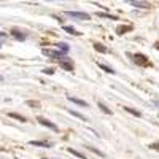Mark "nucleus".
<instances>
[{
  "label": "nucleus",
  "instance_id": "nucleus-20",
  "mask_svg": "<svg viewBox=\"0 0 159 159\" xmlns=\"http://www.w3.org/2000/svg\"><path fill=\"white\" fill-rule=\"evenodd\" d=\"M94 48H96L99 53H107V48H105L104 45H100V43H94Z\"/></svg>",
  "mask_w": 159,
  "mask_h": 159
},
{
  "label": "nucleus",
  "instance_id": "nucleus-24",
  "mask_svg": "<svg viewBox=\"0 0 159 159\" xmlns=\"http://www.w3.org/2000/svg\"><path fill=\"white\" fill-rule=\"evenodd\" d=\"M43 73H46V75H53V73H54V69H45Z\"/></svg>",
  "mask_w": 159,
  "mask_h": 159
},
{
  "label": "nucleus",
  "instance_id": "nucleus-11",
  "mask_svg": "<svg viewBox=\"0 0 159 159\" xmlns=\"http://www.w3.org/2000/svg\"><path fill=\"white\" fill-rule=\"evenodd\" d=\"M131 26H119V27L116 29V34L118 35H123V34H126V30H131Z\"/></svg>",
  "mask_w": 159,
  "mask_h": 159
},
{
  "label": "nucleus",
  "instance_id": "nucleus-9",
  "mask_svg": "<svg viewBox=\"0 0 159 159\" xmlns=\"http://www.w3.org/2000/svg\"><path fill=\"white\" fill-rule=\"evenodd\" d=\"M30 145H34V146H43V148H51L53 143H49V142H37V140H32Z\"/></svg>",
  "mask_w": 159,
  "mask_h": 159
},
{
  "label": "nucleus",
  "instance_id": "nucleus-5",
  "mask_svg": "<svg viewBox=\"0 0 159 159\" xmlns=\"http://www.w3.org/2000/svg\"><path fill=\"white\" fill-rule=\"evenodd\" d=\"M11 35H13L16 40H19V42H22V40H26V38L29 37L27 32H21L19 29H13V30H11Z\"/></svg>",
  "mask_w": 159,
  "mask_h": 159
},
{
  "label": "nucleus",
  "instance_id": "nucleus-13",
  "mask_svg": "<svg viewBox=\"0 0 159 159\" xmlns=\"http://www.w3.org/2000/svg\"><path fill=\"white\" fill-rule=\"evenodd\" d=\"M124 110L127 111V113H131V115H134V116H138V118H142V113L140 111H137V110H134V108H131V107H124Z\"/></svg>",
  "mask_w": 159,
  "mask_h": 159
},
{
  "label": "nucleus",
  "instance_id": "nucleus-26",
  "mask_svg": "<svg viewBox=\"0 0 159 159\" xmlns=\"http://www.w3.org/2000/svg\"><path fill=\"white\" fill-rule=\"evenodd\" d=\"M45 159H49V158H45Z\"/></svg>",
  "mask_w": 159,
  "mask_h": 159
},
{
  "label": "nucleus",
  "instance_id": "nucleus-19",
  "mask_svg": "<svg viewBox=\"0 0 159 159\" xmlns=\"http://www.w3.org/2000/svg\"><path fill=\"white\" fill-rule=\"evenodd\" d=\"M97 16H99V18H107V19H118L116 16H111V14H108V13H102V11H99Z\"/></svg>",
  "mask_w": 159,
  "mask_h": 159
},
{
  "label": "nucleus",
  "instance_id": "nucleus-15",
  "mask_svg": "<svg viewBox=\"0 0 159 159\" xmlns=\"http://www.w3.org/2000/svg\"><path fill=\"white\" fill-rule=\"evenodd\" d=\"M69 153H72L73 156H76V158H80V159H86V156H84L83 153L76 151V150H73V148H69Z\"/></svg>",
  "mask_w": 159,
  "mask_h": 159
},
{
  "label": "nucleus",
  "instance_id": "nucleus-6",
  "mask_svg": "<svg viewBox=\"0 0 159 159\" xmlns=\"http://www.w3.org/2000/svg\"><path fill=\"white\" fill-rule=\"evenodd\" d=\"M126 2L132 3L134 7H137V8H143V10H148V8H151V5H150V3H145V2H140V0H126Z\"/></svg>",
  "mask_w": 159,
  "mask_h": 159
},
{
  "label": "nucleus",
  "instance_id": "nucleus-8",
  "mask_svg": "<svg viewBox=\"0 0 159 159\" xmlns=\"http://www.w3.org/2000/svg\"><path fill=\"white\" fill-rule=\"evenodd\" d=\"M70 102H73V104H76V105H80V107H88V102H84V100H81V99H76V97H73V96H69L67 97Z\"/></svg>",
  "mask_w": 159,
  "mask_h": 159
},
{
  "label": "nucleus",
  "instance_id": "nucleus-18",
  "mask_svg": "<svg viewBox=\"0 0 159 159\" xmlns=\"http://www.w3.org/2000/svg\"><path fill=\"white\" fill-rule=\"evenodd\" d=\"M56 46H57L61 51H64V53H69V45L67 43H56Z\"/></svg>",
  "mask_w": 159,
  "mask_h": 159
},
{
  "label": "nucleus",
  "instance_id": "nucleus-2",
  "mask_svg": "<svg viewBox=\"0 0 159 159\" xmlns=\"http://www.w3.org/2000/svg\"><path fill=\"white\" fill-rule=\"evenodd\" d=\"M43 54H46V56H49V57H54V59H64V57H67V53H64V51H61V49H43Z\"/></svg>",
  "mask_w": 159,
  "mask_h": 159
},
{
  "label": "nucleus",
  "instance_id": "nucleus-4",
  "mask_svg": "<svg viewBox=\"0 0 159 159\" xmlns=\"http://www.w3.org/2000/svg\"><path fill=\"white\" fill-rule=\"evenodd\" d=\"M37 121L40 123V124H43V126H46V127H49L51 131H54V132H59V127L54 124V123H51V121H48V119H45V118H42V116H38L37 118Z\"/></svg>",
  "mask_w": 159,
  "mask_h": 159
},
{
  "label": "nucleus",
  "instance_id": "nucleus-14",
  "mask_svg": "<svg viewBox=\"0 0 159 159\" xmlns=\"http://www.w3.org/2000/svg\"><path fill=\"white\" fill-rule=\"evenodd\" d=\"M99 108H100V110L104 111V113H107V115H113V111H111L105 104H102V102H99Z\"/></svg>",
  "mask_w": 159,
  "mask_h": 159
},
{
  "label": "nucleus",
  "instance_id": "nucleus-10",
  "mask_svg": "<svg viewBox=\"0 0 159 159\" xmlns=\"http://www.w3.org/2000/svg\"><path fill=\"white\" fill-rule=\"evenodd\" d=\"M8 116H10V118H14V119H18V121H21V123H26V121H27V118L21 116V115H18V113H8Z\"/></svg>",
  "mask_w": 159,
  "mask_h": 159
},
{
  "label": "nucleus",
  "instance_id": "nucleus-23",
  "mask_svg": "<svg viewBox=\"0 0 159 159\" xmlns=\"http://www.w3.org/2000/svg\"><path fill=\"white\" fill-rule=\"evenodd\" d=\"M150 148H151V150H158V151H159V142L151 143V145H150Z\"/></svg>",
  "mask_w": 159,
  "mask_h": 159
},
{
  "label": "nucleus",
  "instance_id": "nucleus-3",
  "mask_svg": "<svg viewBox=\"0 0 159 159\" xmlns=\"http://www.w3.org/2000/svg\"><path fill=\"white\" fill-rule=\"evenodd\" d=\"M132 61H134L137 65H142V67L150 65V61H148V57H146L145 54H134L132 56Z\"/></svg>",
  "mask_w": 159,
  "mask_h": 159
},
{
  "label": "nucleus",
  "instance_id": "nucleus-7",
  "mask_svg": "<svg viewBox=\"0 0 159 159\" xmlns=\"http://www.w3.org/2000/svg\"><path fill=\"white\" fill-rule=\"evenodd\" d=\"M61 65H62V69L67 70V72H73V64L69 61V57L61 59Z\"/></svg>",
  "mask_w": 159,
  "mask_h": 159
},
{
  "label": "nucleus",
  "instance_id": "nucleus-22",
  "mask_svg": "<svg viewBox=\"0 0 159 159\" xmlns=\"http://www.w3.org/2000/svg\"><path fill=\"white\" fill-rule=\"evenodd\" d=\"M26 104L29 105V107H34V108H40V104L38 102H35V100H27Z\"/></svg>",
  "mask_w": 159,
  "mask_h": 159
},
{
  "label": "nucleus",
  "instance_id": "nucleus-21",
  "mask_svg": "<svg viewBox=\"0 0 159 159\" xmlns=\"http://www.w3.org/2000/svg\"><path fill=\"white\" fill-rule=\"evenodd\" d=\"M86 148L88 150H89V151H92V153H96V154H99V156H102V158H104V153H102V151H99V150H96V148H94V146H86Z\"/></svg>",
  "mask_w": 159,
  "mask_h": 159
},
{
  "label": "nucleus",
  "instance_id": "nucleus-17",
  "mask_svg": "<svg viewBox=\"0 0 159 159\" xmlns=\"http://www.w3.org/2000/svg\"><path fill=\"white\" fill-rule=\"evenodd\" d=\"M97 65L100 67V69H102V70H105V72H107V73H115V70H113V69H111V67H108V65H105V64H100V62H99V64H97Z\"/></svg>",
  "mask_w": 159,
  "mask_h": 159
},
{
  "label": "nucleus",
  "instance_id": "nucleus-12",
  "mask_svg": "<svg viewBox=\"0 0 159 159\" xmlns=\"http://www.w3.org/2000/svg\"><path fill=\"white\" fill-rule=\"evenodd\" d=\"M69 113H70V115H73V116H76V118H80L81 121H88V118L84 116V115L78 113V111H75V110H69Z\"/></svg>",
  "mask_w": 159,
  "mask_h": 159
},
{
  "label": "nucleus",
  "instance_id": "nucleus-25",
  "mask_svg": "<svg viewBox=\"0 0 159 159\" xmlns=\"http://www.w3.org/2000/svg\"><path fill=\"white\" fill-rule=\"evenodd\" d=\"M5 40H7V35H5V34H2V45L5 43Z\"/></svg>",
  "mask_w": 159,
  "mask_h": 159
},
{
  "label": "nucleus",
  "instance_id": "nucleus-16",
  "mask_svg": "<svg viewBox=\"0 0 159 159\" xmlns=\"http://www.w3.org/2000/svg\"><path fill=\"white\" fill-rule=\"evenodd\" d=\"M62 29H64L65 32H69L70 35H78V34H80V32H76L75 29H73V27H70V26H62Z\"/></svg>",
  "mask_w": 159,
  "mask_h": 159
},
{
  "label": "nucleus",
  "instance_id": "nucleus-1",
  "mask_svg": "<svg viewBox=\"0 0 159 159\" xmlns=\"http://www.w3.org/2000/svg\"><path fill=\"white\" fill-rule=\"evenodd\" d=\"M64 16H69V18H73V19H80V21H88L91 19V16L84 11H65Z\"/></svg>",
  "mask_w": 159,
  "mask_h": 159
}]
</instances>
